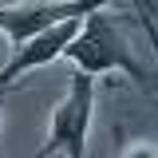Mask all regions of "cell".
Listing matches in <instances>:
<instances>
[{"label":"cell","mask_w":158,"mask_h":158,"mask_svg":"<svg viewBox=\"0 0 158 158\" xmlns=\"http://www.w3.org/2000/svg\"><path fill=\"white\" fill-rule=\"evenodd\" d=\"M63 59H71V67L83 71V75H127L146 99H154V71L138 59L135 44L127 36L123 20L111 12V8H99L91 16H83L75 40L67 44Z\"/></svg>","instance_id":"cell-1"},{"label":"cell","mask_w":158,"mask_h":158,"mask_svg":"<svg viewBox=\"0 0 158 158\" xmlns=\"http://www.w3.org/2000/svg\"><path fill=\"white\" fill-rule=\"evenodd\" d=\"M91 123H95V79L83 71H71L59 103L52 107V118H48V142L32 158H52V154L87 158Z\"/></svg>","instance_id":"cell-2"},{"label":"cell","mask_w":158,"mask_h":158,"mask_svg":"<svg viewBox=\"0 0 158 158\" xmlns=\"http://www.w3.org/2000/svg\"><path fill=\"white\" fill-rule=\"evenodd\" d=\"M111 4L115 0H20V4H4L0 0V36L12 48V44L36 36V32L52 28V24L91 16V12L111 8Z\"/></svg>","instance_id":"cell-3"},{"label":"cell","mask_w":158,"mask_h":158,"mask_svg":"<svg viewBox=\"0 0 158 158\" xmlns=\"http://www.w3.org/2000/svg\"><path fill=\"white\" fill-rule=\"evenodd\" d=\"M79 24H83V16L79 20H63V24H52V28H44V32H36V36L12 44V52H8L4 67H0V95H4L16 79L32 75V71L48 67V63H56V59L67 52V44L75 40Z\"/></svg>","instance_id":"cell-4"},{"label":"cell","mask_w":158,"mask_h":158,"mask_svg":"<svg viewBox=\"0 0 158 158\" xmlns=\"http://www.w3.org/2000/svg\"><path fill=\"white\" fill-rule=\"evenodd\" d=\"M118 154L115 158H158V150H154V138H127L123 131H118Z\"/></svg>","instance_id":"cell-5"},{"label":"cell","mask_w":158,"mask_h":158,"mask_svg":"<svg viewBox=\"0 0 158 158\" xmlns=\"http://www.w3.org/2000/svg\"><path fill=\"white\" fill-rule=\"evenodd\" d=\"M0 127H4V111H0Z\"/></svg>","instance_id":"cell-6"}]
</instances>
